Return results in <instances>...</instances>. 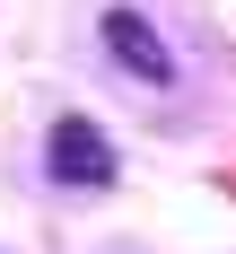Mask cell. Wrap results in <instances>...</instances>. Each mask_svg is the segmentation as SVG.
I'll list each match as a JSON object with an SVG mask.
<instances>
[{"mask_svg":"<svg viewBox=\"0 0 236 254\" xmlns=\"http://www.w3.org/2000/svg\"><path fill=\"white\" fill-rule=\"evenodd\" d=\"M105 53H114L131 79H149V88H157V79H175V53L157 44V26L140 18V9H105Z\"/></svg>","mask_w":236,"mask_h":254,"instance_id":"2","label":"cell"},{"mask_svg":"<svg viewBox=\"0 0 236 254\" xmlns=\"http://www.w3.org/2000/svg\"><path fill=\"white\" fill-rule=\"evenodd\" d=\"M44 176L61 184V193H105V184H114V149H105V131L88 123V114H61V123H52Z\"/></svg>","mask_w":236,"mask_h":254,"instance_id":"1","label":"cell"}]
</instances>
